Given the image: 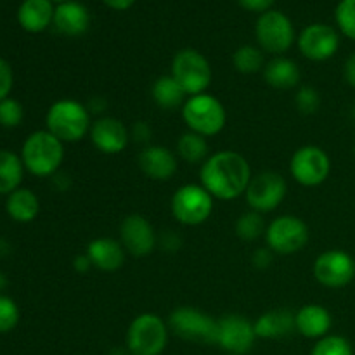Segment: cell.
<instances>
[{
  "instance_id": "cell-1",
  "label": "cell",
  "mask_w": 355,
  "mask_h": 355,
  "mask_svg": "<svg viewBox=\"0 0 355 355\" xmlns=\"http://www.w3.org/2000/svg\"><path fill=\"white\" fill-rule=\"evenodd\" d=\"M201 186L214 198L231 201L246 193L252 180V168L243 155L218 151L210 155L200 170Z\"/></svg>"
},
{
  "instance_id": "cell-2",
  "label": "cell",
  "mask_w": 355,
  "mask_h": 355,
  "mask_svg": "<svg viewBox=\"0 0 355 355\" xmlns=\"http://www.w3.org/2000/svg\"><path fill=\"white\" fill-rule=\"evenodd\" d=\"M19 156L31 175L52 177L58 173L64 159V142L49 130H37L23 142Z\"/></svg>"
},
{
  "instance_id": "cell-3",
  "label": "cell",
  "mask_w": 355,
  "mask_h": 355,
  "mask_svg": "<svg viewBox=\"0 0 355 355\" xmlns=\"http://www.w3.org/2000/svg\"><path fill=\"white\" fill-rule=\"evenodd\" d=\"M45 130L61 142H78L90 132L89 110L75 99H59L45 114Z\"/></svg>"
},
{
  "instance_id": "cell-4",
  "label": "cell",
  "mask_w": 355,
  "mask_h": 355,
  "mask_svg": "<svg viewBox=\"0 0 355 355\" xmlns=\"http://www.w3.org/2000/svg\"><path fill=\"white\" fill-rule=\"evenodd\" d=\"M182 118L191 132L211 137L224 130L227 113L217 97L203 92L187 97L182 106Z\"/></svg>"
},
{
  "instance_id": "cell-5",
  "label": "cell",
  "mask_w": 355,
  "mask_h": 355,
  "mask_svg": "<svg viewBox=\"0 0 355 355\" xmlns=\"http://www.w3.org/2000/svg\"><path fill=\"white\" fill-rule=\"evenodd\" d=\"M168 343V326L159 315L146 312L130 322L127 350L130 355H162Z\"/></svg>"
},
{
  "instance_id": "cell-6",
  "label": "cell",
  "mask_w": 355,
  "mask_h": 355,
  "mask_svg": "<svg viewBox=\"0 0 355 355\" xmlns=\"http://www.w3.org/2000/svg\"><path fill=\"white\" fill-rule=\"evenodd\" d=\"M170 75L189 97L203 94L211 83L210 62L194 49H182L173 55Z\"/></svg>"
},
{
  "instance_id": "cell-7",
  "label": "cell",
  "mask_w": 355,
  "mask_h": 355,
  "mask_svg": "<svg viewBox=\"0 0 355 355\" xmlns=\"http://www.w3.org/2000/svg\"><path fill=\"white\" fill-rule=\"evenodd\" d=\"M168 328L187 342L217 345L218 319L193 307H179L170 314Z\"/></svg>"
},
{
  "instance_id": "cell-8",
  "label": "cell",
  "mask_w": 355,
  "mask_h": 355,
  "mask_svg": "<svg viewBox=\"0 0 355 355\" xmlns=\"http://www.w3.org/2000/svg\"><path fill=\"white\" fill-rule=\"evenodd\" d=\"M214 211V196L198 184H186L172 196V215L182 225H201Z\"/></svg>"
},
{
  "instance_id": "cell-9",
  "label": "cell",
  "mask_w": 355,
  "mask_h": 355,
  "mask_svg": "<svg viewBox=\"0 0 355 355\" xmlns=\"http://www.w3.org/2000/svg\"><path fill=\"white\" fill-rule=\"evenodd\" d=\"M255 37L262 51L270 54H284L297 40L290 17L274 9L260 14L255 24Z\"/></svg>"
},
{
  "instance_id": "cell-10",
  "label": "cell",
  "mask_w": 355,
  "mask_h": 355,
  "mask_svg": "<svg viewBox=\"0 0 355 355\" xmlns=\"http://www.w3.org/2000/svg\"><path fill=\"white\" fill-rule=\"evenodd\" d=\"M290 172L300 186L318 187L331 173V159L319 146H304L291 156Z\"/></svg>"
},
{
  "instance_id": "cell-11",
  "label": "cell",
  "mask_w": 355,
  "mask_h": 355,
  "mask_svg": "<svg viewBox=\"0 0 355 355\" xmlns=\"http://www.w3.org/2000/svg\"><path fill=\"white\" fill-rule=\"evenodd\" d=\"M266 241L274 253L291 255L305 248L309 243V227L295 215H281L267 227Z\"/></svg>"
},
{
  "instance_id": "cell-12",
  "label": "cell",
  "mask_w": 355,
  "mask_h": 355,
  "mask_svg": "<svg viewBox=\"0 0 355 355\" xmlns=\"http://www.w3.org/2000/svg\"><path fill=\"white\" fill-rule=\"evenodd\" d=\"M314 277L319 284L331 290L349 286L355 277V260L343 250H328L314 262Z\"/></svg>"
},
{
  "instance_id": "cell-13",
  "label": "cell",
  "mask_w": 355,
  "mask_h": 355,
  "mask_svg": "<svg viewBox=\"0 0 355 355\" xmlns=\"http://www.w3.org/2000/svg\"><path fill=\"white\" fill-rule=\"evenodd\" d=\"M286 191V180L281 173L262 172L252 177L245 196L253 211L269 214L283 203Z\"/></svg>"
},
{
  "instance_id": "cell-14",
  "label": "cell",
  "mask_w": 355,
  "mask_h": 355,
  "mask_svg": "<svg viewBox=\"0 0 355 355\" xmlns=\"http://www.w3.org/2000/svg\"><path fill=\"white\" fill-rule=\"evenodd\" d=\"M297 44L304 58H307L309 61L322 62L331 59L338 52L340 35L329 24L314 23L302 30Z\"/></svg>"
},
{
  "instance_id": "cell-15",
  "label": "cell",
  "mask_w": 355,
  "mask_h": 355,
  "mask_svg": "<svg viewBox=\"0 0 355 355\" xmlns=\"http://www.w3.org/2000/svg\"><path fill=\"white\" fill-rule=\"evenodd\" d=\"M257 340L255 324L239 314H227L218 319V342L225 352L245 355Z\"/></svg>"
},
{
  "instance_id": "cell-16",
  "label": "cell",
  "mask_w": 355,
  "mask_h": 355,
  "mask_svg": "<svg viewBox=\"0 0 355 355\" xmlns=\"http://www.w3.org/2000/svg\"><path fill=\"white\" fill-rule=\"evenodd\" d=\"M120 239L125 252L134 257H148L156 246V234L146 217L132 214L120 225Z\"/></svg>"
},
{
  "instance_id": "cell-17",
  "label": "cell",
  "mask_w": 355,
  "mask_h": 355,
  "mask_svg": "<svg viewBox=\"0 0 355 355\" xmlns=\"http://www.w3.org/2000/svg\"><path fill=\"white\" fill-rule=\"evenodd\" d=\"M90 141L97 151L104 155H118L128 144V130L118 118L104 116L99 118L90 127Z\"/></svg>"
},
{
  "instance_id": "cell-18",
  "label": "cell",
  "mask_w": 355,
  "mask_h": 355,
  "mask_svg": "<svg viewBox=\"0 0 355 355\" xmlns=\"http://www.w3.org/2000/svg\"><path fill=\"white\" fill-rule=\"evenodd\" d=\"M52 24L64 37H82L90 28V12L82 2L68 0L55 6Z\"/></svg>"
},
{
  "instance_id": "cell-19",
  "label": "cell",
  "mask_w": 355,
  "mask_h": 355,
  "mask_svg": "<svg viewBox=\"0 0 355 355\" xmlns=\"http://www.w3.org/2000/svg\"><path fill=\"white\" fill-rule=\"evenodd\" d=\"M177 166L175 155L163 146H148L139 155V168L153 180H170Z\"/></svg>"
},
{
  "instance_id": "cell-20",
  "label": "cell",
  "mask_w": 355,
  "mask_h": 355,
  "mask_svg": "<svg viewBox=\"0 0 355 355\" xmlns=\"http://www.w3.org/2000/svg\"><path fill=\"white\" fill-rule=\"evenodd\" d=\"M87 257L94 267L104 272H114L125 262V248L121 241L113 238L92 239L87 246Z\"/></svg>"
},
{
  "instance_id": "cell-21",
  "label": "cell",
  "mask_w": 355,
  "mask_h": 355,
  "mask_svg": "<svg viewBox=\"0 0 355 355\" xmlns=\"http://www.w3.org/2000/svg\"><path fill=\"white\" fill-rule=\"evenodd\" d=\"M295 326L300 335L305 338L321 340L328 336L329 329L333 326V318L328 309L322 305H305L295 314Z\"/></svg>"
},
{
  "instance_id": "cell-22",
  "label": "cell",
  "mask_w": 355,
  "mask_h": 355,
  "mask_svg": "<svg viewBox=\"0 0 355 355\" xmlns=\"http://www.w3.org/2000/svg\"><path fill=\"white\" fill-rule=\"evenodd\" d=\"M54 10V2L51 0H23L17 9V21L28 33H40L52 24Z\"/></svg>"
},
{
  "instance_id": "cell-23",
  "label": "cell",
  "mask_w": 355,
  "mask_h": 355,
  "mask_svg": "<svg viewBox=\"0 0 355 355\" xmlns=\"http://www.w3.org/2000/svg\"><path fill=\"white\" fill-rule=\"evenodd\" d=\"M257 338L276 340L291 335L297 329L295 326V314L286 309H276L260 315L255 322Z\"/></svg>"
},
{
  "instance_id": "cell-24",
  "label": "cell",
  "mask_w": 355,
  "mask_h": 355,
  "mask_svg": "<svg viewBox=\"0 0 355 355\" xmlns=\"http://www.w3.org/2000/svg\"><path fill=\"white\" fill-rule=\"evenodd\" d=\"M6 210L17 224H30L40 214V200L31 189L19 187L7 196Z\"/></svg>"
},
{
  "instance_id": "cell-25",
  "label": "cell",
  "mask_w": 355,
  "mask_h": 355,
  "mask_svg": "<svg viewBox=\"0 0 355 355\" xmlns=\"http://www.w3.org/2000/svg\"><path fill=\"white\" fill-rule=\"evenodd\" d=\"M263 78L270 87L279 90L293 89L300 83L302 73L297 62L290 58H274L263 68Z\"/></svg>"
},
{
  "instance_id": "cell-26",
  "label": "cell",
  "mask_w": 355,
  "mask_h": 355,
  "mask_svg": "<svg viewBox=\"0 0 355 355\" xmlns=\"http://www.w3.org/2000/svg\"><path fill=\"white\" fill-rule=\"evenodd\" d=\"M24 170L26 168L19 155L10 149H0V196H9L19 189Z\"/></svg>"
},
{
  "instance_id": "cell-27",
  "label": "cell",
  "mask_w": 355,
  "mask_h": 355,
  "mask_svg": "<svg viewBox=\"0 0 355 355\" xmlns=\"http://www.w3.org/2000/svg\"><path fill=\"white\" fill-rule=\"evenodd\" d=\"M151 96L155 103L166 111H173L179 106H184L187 97L182 87L175 82L172 75H163L156 78V82L153 83Z\"/></svg>"
},
{
  "instance_id": "cell-28",
  "label": "cell",
  "mask_w": 355,
  "mask_h": 355,
  "mask_svg": "<svg viewBox=\"0 0 355 355\" xmlns=\"http://www.w3.org/2000/svg\"><path fill=\"white\" fill-rule=\"evenodd\" d=\"M177 153L187 163H201L203 165L208 158L207 137L194 132H186L177 142Z\"/></svg>"
},
{
  "instance_id": "cell-29",
  "label": "cell",
  "mask_w": 355,
  "mask_h": 355,
  "mask_svg": "<svg viewBox=\"0 0 355 355\" xmlns=\"http://www.w3.org/2000/svg\"><path fill=\"white\" fill-rule=\"evenodd\" d=\"M234 68L243 75H253L263 68V54L262 49L255 45H241L232 55Z\"/></svg>"
},
{
  "instance_id": "cell-30",
  "label": "cell",
  "mask_w": 355,
  "mask_h": 355,
  "mask_svg": "<svg viewBox=\"0 0 355 355\" xmlns=\"http://www.w3.org/2000/svg\"><path fill=\"white\" fill-rule=\"evenodd\" d=\"M266 231V224H263L262 214L259 211H246L236 222V234L243 239V241H255Z\"/></svg>"
},
{
  "instance_id": "cell-31",
  "label": "cell",
  "mask_w": 355,
  "mask_h": 355,
  "mask_svg": "<svg viewBox=\"0 0 355 355\" xmlns=\"http://www.w3.org/2000/svg\"><path fill=\"white\" fill-rule=\"evenodd\" d=\"M311 355H354L352 345L340 335H328L318 340Z\"/></svg>"
},
{
  "instance_id": "cell-32",
  "label": "cell",
  "mask_w": 355,
  "mask_h": 355,
  "mask_svg": "<svg viewBox=\"0 0 355 355\" xmlns=\"http://www.w3.org/2000/svg\"><path fill=\"white\" fill-rule=\"evenodd\" d=\"M338 30L350 40H355V0H340L335 9Z\"/></svg>"
},
{
  "instance_id": "cell-33",
  "label": "cell",
  "mask_w": 355,
  "mask_h": 355,
  "mask_svg": "<svg viewBox=\"0 0 355 355\" xmlns=\"http://www.w3.org/2000/svg\"><path fill=\"white\" fill-rule=\"evenodd\" d=\"M21 312L16 302L7 295L0 293V335L10 333L19 324Z\"/></svg>"
},
{
  "instance_id": "cell-34",
  "label": "cell",
  "mask_w": 355,
  "mask_h": 355,
  "mask_svg": "<svg viewBox=\"0 0 355 355\" xmlns=\"http://www.w3.org/2000/svg\"><path fill=\"white\" fill-rule=\"evenodd\" d=\"M24 118L23 104L14 97L0 101V127L16 128L19 127Z\"/></svg>"
},
{
  "instance_id": "cell-35",
  "label": "cell",
  "mask_w": 355,
  "mask_h": 355,
  "mask_svg": "<svg viewBox=\"0 0 355 355\" xmlns=\"http://www.w3.org/2000/svg\"><path fill=\"white\" fill-rule=\"evenodd\" d=\"M295 104L302 114H314L321 106V97L318 90L312 87H300L295 96Z\"/></svg>"
},
{
  "instance_id": "cell-36",
  "label": "cell",
  "mask_w": 355,
  "mask_h": 355,
  "mask_svg": "<svg viewBox=\"0 0 355 355\" xmlns=\"http://www.w3.org/2000/svg\"><path fill=\"white\" fill-rule=\"evenodd\" d=\"M14 85V73L9 62L0 58V101L7 99L10 96V90Z\"/></svg>"
},
{
  "instance_id": "cell-37",
  "label": "cell",
  "mask_w": 355,
  "mask_h": 355,
  "mask_svg": "<svg viewBox=\"0 0 355 355\" xmlns=\"http://www.w3.org/2000/svg\"><path fill=\"white\" fill-rule=\"evenodd\" d=\"M274 2H276V0H238V3L243 9L259 14H263L267 12V10L272 9Z\"/></svg>"
},
{
  "instance_id": "cell-38",
  "label": "cell",
  "mask_w": 355,
  "mask_h": 355,
  "mask_svg": "<svg viewBox=\"0 0 355 355\" xmlns=\"http://www.w3.org/2000/svg\"><path fill=\"white\" fill-rule=\"evenodd\" d=\"M253 266L257 269H267L272 262V250L270 248H260L253 253V259H252Z\"/></svg>"
},
{
  "instance_id": "cell-39",
  "label": "cell",
  "mask_w": 355,
  "mask_h": 355,
  "mask_svg": "<svg viewBox=\"0 0 355 355\" xmlns=\"http://www.w3.org/2000/svg\"><path fill=\"white\" fill-rule=\"evenodd\" d=\"M343 76H345V82L355 89V52L347 58L345 66H343Z\"/></svg>"
},
{
  "instance_id": "cell-40",
  "label": "cell",
  "mask_w": 355,
  "mask_h": 355,
  "mask_svg": "<svg viewBox=\"0 0 355 355\" xmlns=\"http://www.w3.org/2000/svg\"><path fill=\"white\" fill-rule=\"evenodd\" d=\"M104 6H107L113 10H128L137 0H103Z\"/></svg>"
},
{
  "instance_id": "cell-41",
  "label": "cell",
  "mask_w": 355,
  "mask_h": 355,
  "mask_svg": "<svg viewBox=\"0 0 355 355\" xmlns=\"http://www.w3.org/2000/svg\"><path fill=\"white\" fill-rule=\"evenodd\" d=\"M151 135V128L144 123V121H137L134 125V137L139 141H148V137Z\"/></svg>"
},
{
  "instance_id": "cell-42",
  "label": "cell",
  "mask_w": 355,
  "mask_h": 355,
  "mask_svg": "<svg viewBox=\"0 0 355 355\" xmlns=\"http://www.w3.org/2000/svg\"><path fill=\"white\" fill-rule=\"evenodd\" d=\"M73 266H75L76 272H87L90 267H94L92 262H90V259L87 257V253H85V255L75 257V262H73Z\"/></svg>"
},
{
  "instance_id": "cell-43",
  "label": "cell",
  "mask_w": 355,
  "mask_h": 355,
  "mask_svg": "<svg viewBox=\"0 0 355 355\" xmlns=\"http://www.w3.org/2000/svg\"><path fill=\"white\" fill-rule=\"evenodd\" d=\"M7 284H9V281H7L6 274H3V272H0V293H2V291L6 290V288H7Z\"/></svg>"
},
{
  "instance_id": "cell-44",
  "label": "cell",
  "mask_w": 355,
  "mask_h": 355,
  "mask_svg": "<svg viewBox=\"0 0 355 355\" xmlns=\"http://www.w3.org/2000/svg\"><path fill=\"white\" fill-rule=\"evenodd\" d=\"M110 355H127V354H125L121 349H116V350H113V352H110Z\"/></svg>"
},
{
  "instance_id": "cell-45",
  "label": "cell",
  "mask_w": 355,
  "mask_h": 355,
  "mask_svg": "<svg viewBox=\"0 0 355 355\" xmlns=\"http://www.w3.org/2000/svg\"><path fill=\"white\" fill-rule=\"evenodd\" d=\"M51 2H55V3H62V2H68V0H51Z\"/></svg>"
},
{
  "instance_id": "cell-46",
  "label": "cell",
  "mask_w": 355,
  "mask_h": 355,
  "mask_svg": "<svg viewBox=\"0 0 355 355\" xmlns=\"http://www.w3.org/2000/svg\"><path fill=\"white\" fill-rule=\"evenodd\" d=\"M354 116H355V103H354Z\"/></svg>"
},
{
  "instance_id": "cell-47",
  "label": "cell",
  "mask_w": 355,
  "mask_h": 355,
  "mask_svg": "<svg viewBox=\"0 0 355 355\" xmlns=\"http://www.w3.org/2000/svg\"><path fill=\"white\" fill-rule=\"evenodd\" d=\"M354 155H355V146H354Z\"/></svg>"
},
{
  "instance_id": "cell-48",
  "label": "cell",
  "mask_w": 355,
  "mask_h": 355,
  "mask_svg": "<svg viewBox=\"0 0 355 355\" xmlns=\"http://www.w3.org/2000/svg\"><path fill=\"white\" fill-rule=\"evenodd\" d=\"M229 355H232V354H229Z\"/></svg>"
}]
</instances>
